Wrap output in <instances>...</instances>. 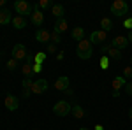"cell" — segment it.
<instances>
[{"label":"cell","instance_id":"cell-32","mask_svg":"<svg viewBox=\"0 0 132 130\" xmlns=\"http://www.w3.org/2000/svg\"><path fill=\"white\" fill-rule=\"evenodd\" d=\"M34 60H35V55H34V53H28V55H27V58H25L27 63H34Z\"/></svg>","mask_w":132,"mask_h":130},{"label":"cell","instance_id":"cell-34","mask_svg":"<svg viewBox=\"0 0 132 130\" xmlns=\"http://www.w3.org/2000/svg\"><path fill=\"white\" fill-rule=\"evenodd\" d=\"M125 91H127V95H132V81H129L125 84Z\"/></svg>","mask_w":132,"mask_h":130},{"label":"cell","instance_id":"cell-25","mask_svg":"<svg viewBox=\"0 0 132 130\" xmlns=\"http://www.w3.org/2000/svg\"><path fill=\"white\" fill-rule=\"evenodd\" d=\"M21 86H23V90H30L32 86H34V79L32 77H25V79L21 81Z\"/></svg>","mask_w":132,"mask_h":130},{"label":"cell","instance_id":"cell-20","mask_svg":"<svg viewBox=\"0 0 132 130\" xmlns=\"http://www.w3.org/2000/svg\"><path fill=\"white\" fill-rule=\"evenodd\" d=\"M109 60L113 62H120L122 60V53H120V49H116V48H111V49L108 51V55H106Z\"/></svg>","mask_w":132,"mask_h":130},{"label":"cell","instance_id":"cell-13","mask_svg":"<svg viewBox=\"0 0 132 130\" xmlns=\"http://www.w3.org/2000/svg\"><path fill=\"white\" fill-rule=\"evenodd\" d=\"M69 28V23L65 18H60V20L55 21V32H58V33H63V32H67Z\"/></svg>","mask_w":132,"mask_h":130},{"label":"cell","instance_id":"cell-41","mask_svg":"<svg viewBox=\"0 0 132 130\" xmlns=\"http://www.w3.org/2000/svg\"><path fill=\"white\" fill-rule=\"evenodd\" d=\"M129 118H130V121H132V107H130V111H129Z\"/></svg>","mask_w":132,"mask_h":130},{"label":"cell","instance_id":"cell-9","mask_svg":"<svg viewBox=\"0 0 132 130\" xmlns=\"http://www.w3.org/2000/svg\"><path fill=\"white\" fill-rule=\"evenodd\" d=\"M106 37H108V33L104 30H93L90 33V42L92 44H101L102 46V42H106Z\"/></svg>","mask_w":132,"mask_h":130},{"label":"cell","instance_id":"cell-31","mask_svg":"<svg viewBox=\"0 0 132 130\" xmlns=\"http://www.w3.org/2000/svg\"><path fill=\"white\" fill-rule=\"evenodd\" d=\"M123 27L129 28V30H132V18H125V20H123Z\"/></svg>","mask_w":132,"mask_h":130},{"label":"cell","instance_id":"cell-11","mask_svg":"<svg viewBox=\"0 0 132 130\" xmlns=\"http://www.w3.org/2000/svg\"><path fill=\"white\" fill-rule=\"evenodd\" d=\"M113 48H116V49H125V48H127V46H129V39H127V37H123V35H118V37H114V39H113Z\"/></svg>","mask_w":132,"mask_h":130},{"label":"cell","instance_id":"cell-26","mask_svg":"<svg viewBox=\"0 0 132 130\" xmlns=\"http://www.w3.org/2000/svg\"><path fill=\"white\" fill-rule=\"evenodd\" d=\"M99 65H101V69H108L109 67V58L108 56H101V60H99Z\"/></svg>","mask_w":132,"mask_h":130},{"label":"cell","instance_id":"cell-1","mask_svg":"<svg viewBox=\"0 0 132 130\" xmlns=\"http://www.w3.org/2000/svg\"><path fill=\"white\" fill-rule=\"evenodd\" d=\"M76 53H78V56L81 58V60H90L92 58V42L90 39H83L78 42V48H76Z\"/></svg>","mask_w":132,"mask_h":130},{"label":"cell","instance_id":"cell-21","mask_svg":"<svg viewBox=\"0 0 132 130\" xmlns=\"http://www.w3.org/2000/svg\"><path fill=\"white\" fill-rule=\"evenodd\" d=\"M21 72L25 74V77H30L32 74H34V63H23V67H21Z\"/></svg>","mask_w":132,"mask_h":130},{"label":"cell","instance_id":"cell-24","mask_svg":"<svg viewBox=\"0 0 132 130\" xmlns=\"http://www.w3.org/2000/svg\"><path fill=\"white\" fill-rule=\"evenodd\" d=\"M37 5H39L41 11H44V9H48V7H53V2H51V0H39Z\"/></svg>","mask_w":132,"mask_h":130},{"label":"cell","instance_id":"cell-33","mask_svg":"<svg viewBox=\"0 0 132 130\" xmlns=\"http://www.w3.org/2000/svg\"><path fill=\"white\" fill-rule=\"evenodd\" d=\"M48 53H50V55L56 53V44H48Z\"/></svg>","mask_w":132,"mask_h":130},{"label":"cell","instance_id":"cell-12","mask_svg":"<svg viewBox=\"0 0 132 130\" xmlns=\"http://www.w3.org/2000/svg\"><path fill=\"white\" fill-rule=\"evenodd\" d=\"M55 88H56L58 91H67L69 90V77H67V76L58 77V79L55 81Z\"/></svg>","mask_w":132,"mask_h":130},{"label":"cell","instance_id":"cell-40","mask_svg":"<svg viewBox=\"0 0 132 130\" xmlns=\"http://www.w3.org/2000/svg\"><path fill=\"white\" fill-rule=\"evenodd\" d=\"M4 5H5V0H0V9H2Z\"/></svg>","mask_w":132,"mask_h":130},{"label":"cell","instance_id":"cell-29","mask_svg":"<svg viewBox=\"0 0 132 130\" xmlns=\"http://www.w3.org/2000/svg\"><path fill=\"white\" fill-rule=\"evenodd\" d=\"M111 48H113L111 42H106V44H102V46H101V53L104 55V56H106V55H108V51L111 49Z\"/></svg>","mask_w":132,"mask_h":130},{"label":"cell","instance_id":"cell-42","mask_svg":"<svg viewBox=\"0 0 132 130\" xmlns=\"http://www.w3.org/2000/svg\"><path fill=\"white\" fill-rule=\"evenodd\" d=\"M79 130H90V128H85V127H81V128H79Z\"/></svg>","mask_w":132,"mask_h":130},{"label":"cell","instance_id":"cell-30","mask_svg":"<svg viewBox=\"0 0 132 130\" xmlns=\"http://www.w3.org/2000/svg\"><path fill=\"white\" fill-rule=\"evenodd\" d=\"M123 77L125 79H132V67H125L123 69Z\"/></svg>","mask_w":132,"mask_h":130},{"label":"cell","instance_id":"cell-27","mask_svg":"<svg viewBox=\"0 0 132 130\" xmlns=\"http://www.w3.org/2000/svg\"><path fill=\"white\" fill-rule=\"evenodd\" d=\"M5 65H7V69H9V70H16V69H18V60L11 58V60H7Z\"/></svg>","mask_w":132,"mask_h":130},{"label":"cell","instance_id":"cell-18","mask_svg":"<svg viewBox=\"0 0 132 130\" xmlns=\"http://www.w3.org/2000/svg\"><path fill=\"white\" fill-rule=\"evenodd\" d=\"M12 23V16L7 9H0V25H9Z\"/></svg>","mask_w":132,"mask_h":130},{"label":"cell","instance_id":"cell-2","mask_svg":"<svg viewBox=\"0 0 132 130\" xmlns=\"http://www.w3.org/2000/svg\"><path fill=\"white\" fill-rule=\"evenodd\" d=\"M14 11L18 12V16H32V12H34V5L28 4L27 0H16L14 2Z\"/></svg>","mask_w":132,"mask_h":130},{"label":"cell","instance_id":"cell-17","mask_svg":"<svg viewBox=\"0 0 132 130\" xmlns=\"http://www.w3.org/2000/svg\"><path fill=\"white\" fill-rule=\"evenodd\" d=\"M71 114L76 118V120H83V118H85V109H83L79 104H74V106H72Z\"/></svg>","mask_w":132,"mask_h":130},{"label":"cell","instance_id":"cell-22","mask_svg":"<svg viewBox=\"0 0 132 130\" xmlns=\"http://www.w3.org/2000/svg\"><path fill=\"white\" fill-rule=\"evenodd\" d=\"M101 27H102V30L108 33L109 30H113V21L109 20V18H102L101 20Z\"/></svg>","mask_w":132,"mask_h":130},{"label":"cell","instance_id":"cell-8","mask_svg":"<svg viewBox=\"0 0 132 130\" xmlns=\"http://www.w3.org/2000/svg\"><path fill=\"white\" fill-rule=\"evenodd\" d=\"M30 90H32V93H34V95H42L44 91L48 90V81H46V79L34 81V86H32Z\"/></svg>","mask_w":132,"mask_h":130},{"label":"cell","instance_id":"cell-35","mask_svg":"<svg viewBox=\"0 0 132 130\" xmlns=\"http://www.w3.org/2000/svg\"><path fill=\"white\" fill-rule=\"evenodd\" d=\"M34 72H35V74L42 72V65H41V63H34Z\"/></svg>","mask_w":132,"mask_h":130},{"label":"cell","instance_id":"cell-23","mask_svg":"<svg viewBox=\"0 0 132 130\" xmlns=\"http://www.w3.org/2000/svg\"><path fill=\"white\" fill-rule=\"evenodd\" d=\"M46 58H48V53H44V51H39V53H35V60H34V63H44L46 62Z\"/></svg>","mask_w":132,"mask_h":130},{"label":"cell","instance_id":"cell-7","mask_svg":"<svg viewBox=\"0 0 132 130\" xmlns=\"http://www.w3.org/2000/svg\"><path fill=\"white\" fill-rule=\"evenodd\" d=\"M27 55H28V51L23 44H14L12 46V58L14 60H25Z\"/></svg>","mask_w":132,"mask_h":130},{"label":"cell","instance_id":"cell-39","mask_svg":"<svg viewBox=\"0 0 132 130\" xmlns=\"http://www.w3.org/2000/svg\"><path fill=\"white\" fill-rule=\"evenodd\" d=\"M127 39H129V42H132V30L129 32V35H127Z\"/></svg>","mask_w":132,"mask_h":130},{"label":"cell","instance_id":"cell-3","mask_svg":"<svg viewBox=\"0 0 132 130\" xmlns=\"http://www.w3.org/2000/svg\"><path fill=\"white\" fill-rule=\"evenodd\" d=\"M129 12V4L125 0H114L111 4V14H114L116 18H123Z\"/></svg>","mask_w":132,"mask_h":130},{"label":"cell","instance_id":"cell-4","mask_svg":"<svg viewBox=\"0 0 132 130\" xmlns=\"http://www.w3.org/2000/svg\"><path fill=\"white\" fill-rule=\"evenodd\" d=\"M71 111H72V106L67 100H60V102H56L53 106V112L56 116H60V118H65L67 114H71Z\"/></svg>","mask_w":132,"mask_h":130},{"label":"cell","instance_id":"cell-16","mask_svg":"<svg viewBox=\"0 0 132 130\" xmlns=\"http://www.w3.org/2000/svg\"><path fill=\"white\" fill-rule=\"evenodd\" d=\"M12 27H14L16 30H23V28L27 27V20H25L23 16H14V18H12Z\"/></svg>","mask_w":132,"mask_h":130},{"label":"cell","instance_id":"cell-10","mask_svg":"<svg viewBox=\"0 0 132 130\" xmlns=\"http://www.w3.org/2000/svg\"><path fill=\"white\" fill-rule=\"evenodd\" d=\"M35 40H37V42H42V44L51 42V32L44 30V28H39V30L35 32Z\"/></svg>","mask_w":132,"mask_h":130},{"label":"cell","instance_id":"cell-36","mask_svg":"<svg viewBox=\"0 0 132 130\" xmlns=\"http://www.w3.org/2000/svg\"><path fill=\"white\" fill-rule=\"evenodd\" d=\"M63 58H65V55H63V51H60V53L56 55V60H58V62H62Z\"/></svg>","mask_w":132,"mask_h":130},{"label":"cell","instance_id":"cell-5","mask_svg":"<svg viewBox=\"0 0 132 130\" xmlns=\"http://www.w3.org/2000/svg\"><path fill=\"white\" fill-rule=\"evenodd\" d=\"M30 21H32V25H35V27H42L44 14H42V11L39 9L37 4H34V12H32V16H30Z\"/></svg>","mask_w":132,"mask_h":130},{"label":"cell","instance_id":"cell-38","mask_svg":"<svg viewBox=\"0 0 132 130\" xmlns=\"http://www.w3.org/2000/svg\"><path fill=\"white\" fill-rule=\"evenodd\" d=\"M95 130H104V127H102L101 123H97V125H95Z\"/></svg>","mask_w":132,"mask_h":130},{"label":"cell","instance_id":"cell-15","mask_svg":"<svg viewBox=\"0 0 132 130\" xmlns=\"http://www.w3.org/2000/svg\"><path fill=\"white\" fill-rule=\"evenodd\" d=\"M63 12H65V9H63L62 4H53V7H51V14H53L56 20L63 18Z\"/></svg>","mask_w":132,"mask_h":130},{"label":"cell","instance_id":"cell-19","mask_svg":"<svg viewBox=\"0 0 132 130\" xmlns=\"http://www.w3.org/2000/svg\"><path fill=\"white\" fill-rule=\"evenodd\" d=\"M71 35H72V39H74V40L79 42V40L85 39V28H83V27H76V28L71 32Z\"/></svg>","mask_w":132,"mask_h":130},{"label":"cell","instance_id":"cell-14","mask_svg":"<svg viewBox=\"0 0 132 130\" xmlns=\"http://www.w3.org/2000/svg\"><path fill=\"white\" fill-rule=\"evenodd\" d=\"M125 84H127V81H125V77H123V76H118V77H114V79H113V90L114 91H120L122 90V88H125Z\"/></svg>","mask_w":132,"mask_h":130},{"label":"cell","instance_id":"cell-43","mask_svg":"<svg viewBox=\"0 0 132 130\" xmlns=\"http://www.w3.org/2000/svg\"><path fill=\"white\" fill-rule=\"evenodd\" d=\"M130 67H132V56H130Z\"/></svg>","mask_w":132,"mask_h":130},{"label":"cell","instance_id":"cell-6","mask_svg":"<svg viewBox=\"0 0 132 130\" xmlns=\"http://www.w3.org/2000/svg\"><path fill=\"white\" fill-rule=\"evenodd\" d=\"M4 104H5V109H9V111H18L20 109V99H18L16 95H5Z\"/></svg>","mask_w":132,"mask_h":130},{"label":"cell","instance_id":"cell-37","mask_svg":"<svg viewBox=\"0 0 132 130\" xmlns=\"http://www.w3.org/2000/svg\"><path fill=\"white\" fill-rule=\"evenodd\" d=\"M30 95H32V90H23V99H27Z\"/></svg>","mask_w":132,"mask_h":130},{"label":"cell","instance_id":"cell-28","mask_svg":"<svg viewBox=\"0 0 132 130\" xmlns=\"http://www.w3.org/2000/svg\"><path fill=\"white\" fill-rule=\"evenodd\" d=\"M62 40V37H60V33H58V32H51V44H58V42H60Z\"/></svg>","mask_w":132,"mask_h":130}]
</instances>
